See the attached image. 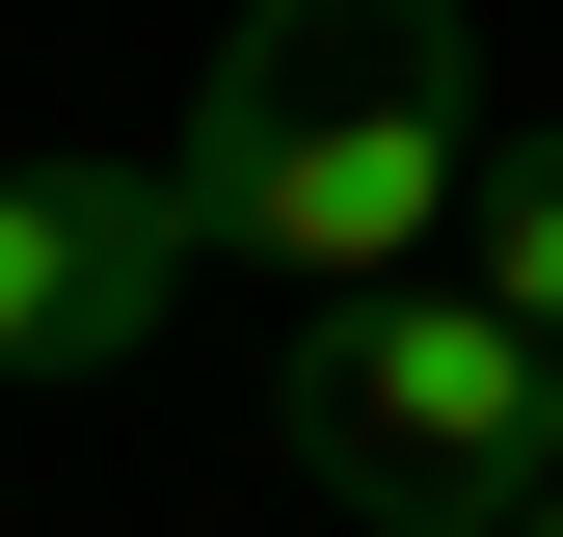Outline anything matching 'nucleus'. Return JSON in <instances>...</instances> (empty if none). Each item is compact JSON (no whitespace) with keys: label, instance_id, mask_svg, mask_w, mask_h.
Masks as SVG:
<instances>
[{"label":"nucleus","instance_id":"f257e3e1","mask_svg":"<svg viewBox=\"0 0 563 537\" xmlns=\"http://www.w3.org/2000/svg\"><path fill=\"white\" fill-rule=\"evenodd\" d=\"M483 134H510V108H483V28H456V0H242L216 81H188V134H162V188H188L216 268L402 296V268L456 242Z\"/></svg>","mask_w":563,"mask_h":537},{"label":"nucleus","instance_id":"f03ea898","mask_svg":"<svg viewBox=\"0 0 563 537\" xmlns=\"http://www.w3.org/2000/svg\"><path fill=\"white\" fill-rule=\"evenodd\" d=\"M537 403H563V350L510 296H322L296 322V376H268V430H296V484L322 511H376V537H510L563 457H537Z\"/></svg>","mask_w":563,"mask_h":537},{"label":"nucleus","instance_id":"7ed1b4c3","mask_svg":"<svg viewBox=\"0 0 563 537\" xmlns=\"http://www.w3.org/2000/svg\"><path fill=\"white\" fill-rule=\"evenodd\" d=\"M188 188L162 162H0V376H134L188 296Z\"/></svg>","mask_w":563,"mask_h":537},{"label":"nucleus","instance_id":"20e7f679","mask_svg":"<svg viewBox=\"0 0 563 537\" xmlns=\"http://www.w3.org/2000/svg\"><path fill=\"white\" fill-rule=\"evenodd\" d=\"M456 296H510L537 350H563V108L483 134V188H456Z\"/></svg>","mask_w":563,"mask_h":537},{"label":"nucleus","instance_id":"39448f33","mask_svg":"<svg viewBox=\"0 0 563 537\" xmlns=\"http://www.w3.org/2000/svg\"><path fill=\"white\" fill-rule=\"evenodd\" d=\"M510 537H563V484H537V511H510Z\"/></svg>","mask_w":563,"mask_h":537},{"label":"nucleus","instance_id":"423d86ee","mask_svg":"<svg viewBox=\"0 0 563 537\" xmlns=\"http://www.w3.org/2000/svg\"><path fill=\"white\" fill-rule=\"evenodd\" d=\"M537 457H563V403H537Z\"/></svg>","mask_w":563,"mask_h":537}]
</instances>
